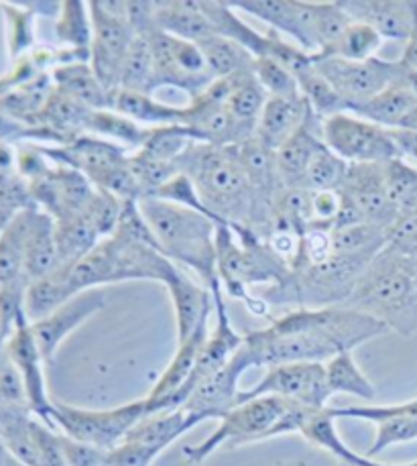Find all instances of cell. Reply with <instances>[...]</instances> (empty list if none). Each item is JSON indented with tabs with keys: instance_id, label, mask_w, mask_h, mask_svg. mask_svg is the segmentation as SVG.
Returning <instances> with one entry per match:
<instances>
[{
	"instance_id": "cell-51",
	"label": "cell",
	"mask_w": 417,
	"mask_h": 466,
	"mask_svg": "<svg viewBox=\"0 0 417 466\" xmlns=\"http://www.w3.org/2000/svg\"><path fill=\"white\" fill-rule=\"evenodd\" d=\"M395 137V141L402 149L403 157L407 161H413L417 167V133H407V131H391Z\"/></svg>"
},
{
	"instance_id": "cell-23",
	"label": "cell",
	"mask_w": 417,
	"mask_h": 466,
	"mask_svg": "<svg viewBox=\"0 0 417 466\" xmlns=\"http://www.w3.org/2000/svg\"><path fill=\"white\" fill-rule=\"evenodd\" d=\"M198 424H202V420L194 416L192 411H188L186 408L155 411L138 421V424L128 431L123 442H133L137 446H141L153 456V459H158L165 448L171 446L179 436H184L188 430L196 428Z\"/></svg>"
},
{
	"instance_id": "cell-54",
	"label": "cell",
	"mask_w": 417,
	"mask_h": 466,
	"mask_svg": "<svg viewBox=\"0 0 417 466\" xmlns=\"http://www.w3.org/2000/svg\"><path fill=\"white\" fill-rule=\"evenodd\" d=\"M397 84L402 86L403 90L412 94L413 98H417V67H410L402 64V74L397 77Z\"/></svg>"
},
{
	"instance_id": "cell-22",
	"label": "cell",
	"mask_w": 417,
	"mask_h": 466,
	"mask_svg": "<svg viewBox=\"0 0 417 466\" xmlns=\"http://www.w3.org/2000/svg\"><path fill=\"white\" fill-rule=\"evenodd\" d=\"M165 289H168L173 309H176L178 342H184L199 326L210 322V312L214 309L212 291L189 278L184 269H179Z\"/></svg>"
},
{
	"instance_id": "cell-41",
	"label": "cell",
	"mask_w": 417,
	"mask_h": 466,
	"mask_svg": "<svg viewBox=\"0 0 417 466\" xmlns=\"http://www.w3.org/2000/svg\"><path fill=\"white\" fill-rule=\"evenodd\" d=\"M295 77H298L301 96L306 98L311 112H314L320 120L336 116L341 115V112H349V106H346L341 94L332 88V84L324 80V77L314 70V66L303 70Z\"/></svg>"
},
{
	"instance_id": "cell-44",
	"label": "cell",
	"mask_w": 417,
	"mask_h": 466,
	"mask_svg": "<svg viewBox=\"0 0 417 466\" xmlns=\"http://www.w3.org/2000/svg\"><path fill=\"white\" fill-rule=\"evenodd\" d=\"M387 189L393 208L399 214L417 212V167L407 159L387 163Z\"/></svg>"
},
{
	"instance_id": "cell-34",
	"label": "cell",
	"mask_w": 417,
	"mask_h": 466,
	"mask_svg": "<svg viewBox=\"0 0 417 466\" xmlns=\"http://www.w3.org/2000/svg\"><path fill=\"white\" fill-rule=\"evenodd\" d=\"M226 80V106L232 112L234 118L249 127H255L263 108L269 100V94L259 84L253 70L242 72L232 77H224Z\"/></svg>"
},
{
	"instance_id": "cell-26",
	"label": "cell",
	"mask_w": 417,
	"mask_h": 466,
	"mask_svg": "<svg viewBox=\"0 0 417 466\" xmlns=\"http://www.w3.org/2000/svg\"><path fill=\"white\" fill-rule=\"evenodd\" d=\"M199 6H202L204 15L208 16V21L212 23V27L219 35L239 43L240 47H245L249 54H253L255 57H269V54H271L275 33H259L253 27H249V25L234 13L230 3L199 0Z\"/></svg>"
},
{
	"instance_id": "cell-6",
	"label": "cell",
	"mask_w": 417,
	"mask_h": 466,
	"mask_svg": "<svg viewBox=\"0 0 417 466\" xmlns=\"http://www.w3.org/2000/svg\"><path fill=\"white\" fill-rule=\"evenodd\" d=\"M372 258L375 257L334 253L326 261L291 271L281 286L265 288L259 298L269 308H290V312L344 306Z\"/></svg>"
},
{
	"instance_id": "cell-36",
	"label": "cell",
	"mask_w": 417,
	"mask_h": 466,
	"mask_svg": "<svg viewBox=\"0 0 417 466\" xmlns=\"http://www.w3.org/2000/svg\"><path fill=\"white\" fill-rule=\"evenodd\" d=\"M86 135L100 137V139L120 145L128 153H135L143 147L147 135H149V127L118 115L117 110H92Z\"/></svg>"
},
{
	"instance_id": "cell-42",
	"label": "cell",
	"mask_w": 417,
	"mask_h": 466,
	"mask_svg": "<svg viewBox=\"0 0 417 466\" xmlns=\"http://www.w3.org/2000/svg\"><path fill=\"white\" fill-rule=\"evenodd\" d=\"M118 90L143 92V94L158 92V88H155L153 54L147 39L135 37L133 46H130V51L123 67V76H120Z\"/></svg>"
},
{
	"instance_id": "cell-39",
	"label": "cell",
	"mask_w": 417,
	"mask_h": 466,
	"mask_svg": "<svg viewBox=\"0 0 417 466\" xmlns=\"http://www.w3.org/2000/svg\"><path fill=\"white\" fill-rule=\"evenodd\" d=\"M381 43H383V37H381L375 29L364 23L352 21L334 46H330L314 57H341L351 59V62H364V59L375 57Z\"/></svg>"
},
{
	"instance_id": "cell-31",
	"label": "cell",
	"mask_w": 417,
	"mask_h": 466,
	"mask_svg": "<svg viewBox=\"0 0 417 466\" xmlns=\"http://www.w3.org/2000/svg\"><path fill=\"white\" fill-rule=\"evenodd\" d=\"M56 37L62 46H66L64 49L69 54H74L82 62H90L94 27L88 3H80V0L62 3L57 11Z\"/></svg>"
},
{
	"instance_id": "cell-2",
	"label": "cell",
	"mask_w": 417,
	"mask_h": 466,
	"mask_svg": "<svg viewBox=\"0 0 417 466\" xmlns=\"http://www.w3.org/2000/svg\"><path fill=\"white\" fill-rule=\"evenodd\" d=\"M179 169L194 181L204 208L219 224L247 228L265 238L277 218L275 204L260 196L242 169L234 147L194 143L181 155Z\"/></svg>"
},
{
	"instance_id": "cell-13",
	"label": "cell",
	"mask_w": 417,
	"mask_h": 466,
	"mask_svg": "<svg viewBox=\"0 0 417 466\" xmlns=\"http://www.w3.org/2000/svg\"><path fill=\"white\" fill-rule=\"evenodd\" d=\"M155 64V88H178L189 98L202 94L214 82L198 43L168 35L161 29L145 35Z\"/></svg>"
},
{
	"instance_id": "cell-25",
	"label": "cell",
	"mask_w": 417,
	"mask_h": 466,
	"mask_svg": "<svg viewBox=\"0 0 417 466\" xmlns=\"http://www.w3.org/2000/svg\"><path fill=\"white\" fill-rule=\"evenodd\" d=\"M155 23L168 35L194 43L219 35L199 6V0H159L155 3Z\"/></svg>"
},
{
	"instance_id": "cell-38",
	"label": "cell",
	"mask_w": 417,
	"mask_h": 466,
	"mask_svg": "<svg viewBox=\"0 0 417 466\" xmlns=\"http://www.w3.org/2000/svg\"><path fill=\"white\" fill-rule=\"evenodd\" d=\"M324 365L330 393H346L361 397V400L367 401L375 400V385L369 381V377L362 373L359 365H356L352 352H341V355L330 359Z\"/></svg>"
},
{
	"instance_id": "cell-9",
	"label": "cell",
	"mask_w": 417,
	"mask_h": 466,
	"mask_svg": "<svg viewBox=\"0 0 417 466\" xmlns=\"http://www.w3.org/2000/svg\"><path fill=\"white\" fill-rule=\"evenodd\" d=\"M147 400L130 401L115 410H82L74 405L54 401L51 410V426L77 442L112 451L123 444L127 434L138 421L149 416Z\"/></svg>"
},
{
	"instance_id": "cell-48",
	"label": "cell",
	"mask_w": 417,
	"mask_h": 466,
	"mask_svg": "<svg viewBox=\"0 0 417 466\" xmlns=\"http://www.w3.org/2000/svg\"><path fill=\"white\" fill-rule=\"evenodd\" d=\"M0 408H29L23 377L6 350L0 355Z\"/></svg>"
},
{
	"instance_id": "cell-21",
	"label": "cell",
	"mask_w": 417,
	"mask_h": 466,
	"mask_svg": "<svg viewBox=\"0 0 417 466\" xmlns=\"http://www.w3.org/2000/svg\"><path fill=\"white\" fill-rule=\"evenodd\" d=\"M314 118L318 116L311 112L301 94L288 98H269L257 123L255 135L269 149L277 151Z\"/></svg>"
},
{
	"instance_id": "cell-30",
	"label": "cell",
	"mask_w": 417,
	"mask_h": 466,
	"mask_svg": "<svg viewBox=\"0 0 417 466\" xmlns=\"http://www.w3.org/2000/svg\"><path fill=\"white\" fill-rule=\"evenodd\" d=\"M57 243H56V220L47 212L35 206L27 255H25V275L29 281L41 279L57 269Z\"/></svg>"
},
{
	"instance_id": "cell-4",
	"label": "cell",
	"mask_w": 417,
	"mask_h": 466,
	"mask_svg": "<svg viewBox=\"0 0 417 466\" xmlns=\"http://www.w3.org/2000/svg\"><path fill=\"white\" fill-rule=\"evenodd\" d=\"M66 269L69 288L77 296L86 289H104V286L125 281H158L168 286L181 267L173 263L158 243L130 238L115 230Z\"/></svg>"
},
{
	"instance_id": "cell-18",
	"label": "cell",
	"mask_w": 417,
	"mask_h": 466,
	"mask_svg": "<svg viewBox=\"0 0 417 466\" xmlns=\"http://www.w3.org/2000/svg\"><path fill=\"white\" fill-rule=\"evenodd\" d=\"M104 306H107V293H104V289H86L72 299H67L64 306H59L47 318L31 324V334L35 342H37L46 365L54 362L57 349L62 347L67 336L86 320H90L94 314H98Z\"/></svg>"
},
{
	"instance_id": "cell-15",
	"label": "cell",
	"mask_w": 417,
	"mask_h": 466,
	"mask_svg": "<svg viewBox=\"0 0 417 466\" xmlns=\"http://www.w3.org/2000/svg\"><path fill=\"white\" fill-rule=\"evenodd\" d=\"M263 395L283 397L310 410H324L332 397L326 379V365L324 362H290V365L269 367L265 377L253 390L239 393L237 403Z\"/></svg>"
},
{
	"instance_id": "cell-10",
	"label": "cell",
	"mask_w": 417,
	"mask_h": 466,
	"mask_svg": "<svg viewBox=\"0 0 417 466\" xmlns=\"http://www.w3.org/2000/svg\"><path fill=\"white\" fill-rule=\"evenodd\" d=\"M88 6L94 27L90 66L104 88L117 92L130 46L137 37L127 16V0L125 3L97 0V3H88Z\"/></svg>"
},
{
	"instance_id": "cell-40",
	"label": "cell",
	"mask_w": 417,
	"mask_h": 466,
	"mask_svg": "<svg viewBox=\"0 0 417 466\" xmlns=\"http://www.w3.org/2000/svg\"><path fill=\"white\" fill-rule=\"evenodd\" d=\"M198 143L194 135L188 131L184 125H169V127H151L149 135L138 151L147 157H153L165 163H178L189 147Z\"/></svg>"
},
{
	"instance_id": "cell-17",
	"label": "cell",
	"mask_w": 417,
	"mask_h": 466,
	"mask_svg": "<svg viewBox=\"0 0 417 466\" xmlns=\"http://www.w3.org/2000/svg\"><path fill=\"white\" fill-rule=\"evenodd\" d=\"M234 11H245L267 23L271 31L293 39L298 47L308 54H318V16L320 3L308 0H242L230 3Z\"/></svg>"
},
{
	"instance_id": "cell-35",
	"label": "cell",
	"mask_w": 417,
	"mask_h": 466,
	"mask_svg": "<svg viewBox=\"0 0 417 466\" xmlns=\"http://www.w3.org/2000/svg\"><path fill=\"white\" fill-rule=\"evenodd\" d=\"M206 59V67L214 80H224L242 72H250L255 64V56L249 54L239 43L226 39L222 35H210L198 43Z\"/></svg>"
},
{
	"instance_id": "cell-45",
	"label": "cell",
	"mask_w": 417,
	"mask_h": 466,
	"mask_svg": "<svg viewBox=\"0 0 417 466\" xmlns=\"http://www.w3.org/2000/svg\"><path fill=\"white\" fill-rule=\"evenodd\" d=\"M253 74L269 94V98H288L301 94L298 77L271 57H257L253 64Z\"/></svg>"
},
{
	"instance_id": "cell-52",
	"label": "cell",
	"mask_w": 417,
	"mask_h": 466,
	"mask_svg": "<svg viewBox=\"0 0 417 466\" xmlns=\"http://www.w3.org/2000/svg\"><path fill=\"white\" fill-rule=\"evenodd\" d=\"M16 15H19V13H16ZM31 15H33V13H23V15L16 16V19H19V21H16V29H29V16H31ZM29 43H31V35H29V33L19 31V33H16V35H15V47H13V51H15V54H19L21 49H25V47L29 46Z\"/></svg>"
},
{
	"instance_id": "cell-19",
	"label": "cell",
	"mask_w": 417,
	"mask_h": 466,
	"mask_svg": "<svg viewBox=\"0 0 417 466\" xmlns=\"http://www.w3.org/2000/svg\"><path fill=\"white\" fill-rule=\"evenodd\" d=\"M6 355L11 357L15 367L19 369L23 377L25 391H27L29 408L41 421L51 426V410H54V400L47 393V381H46V360H43L37 342H35L31 334V324L27 318L16 324L13 334L8 336L5 344Z\"/></svg>"
},
{
	"instance_id": "cell-53",
	"label": "cell",
	"mask_w": 417,
	"mask_h": 466,
	"mask_svg": "<svg viewBox=\"0 0 417 466\" xmlns=\"http://www.w3.org/2000/svg\"><path fill=\"white\" fill-rule=\"evenodd\" d=\"M399 62L403 66H410V67H417V16H415V25H413V31L410 39L405 41V49L402 57H399Z\"/></svg>"
},
{
	"instance_id": "cell-55",
	"label": "cell",
	"mask_w": 417,
	"mask_h": 466,
	"mask_svg": "<svg viewBox=\"0 0 417 466\" xmlns=\"http://www.w3.org/2000/svg\"><path fill=\"white\" fill-rule=\"evenodd\" d=\"M19 210H21V206H15V204L0 206V235H3L5 228L8 227V222L13 220V216Z\"/></svg>"
},
{
	"instance_id": "cell-14",
	"label": "cell",
	"mask_w": 417,
	"mask_h": 466,
	"mask_svg": "<svg viewBox=\"0 0 417 466\" xmlns=\"http://www.w3.org/2000/svg\"><path fill=\"white\" fill-rule=\"evenodd\" d=\"M314 70L332 84V88L341 94L351 110L395 84L402 74V62L399 59L387 62L377 56L364 59V62H351V59L341 57H314Z\"/></svg>"
},
{
	"instance_id": "cell-24",
	"label": "cell",
	"mask_w": 417,
	"mask_h": 466,
	"mask_svg": "<svg viewBox=\"0 0 417 466\" xmlns=\"http://www.w3.org/2000/svg\"><path fill=\"white\" fill-rule=\"evenodd\" d=\"M56 90L92 110H112L115 92L104 88L90 62L57 64L51 72Z\"/></svg>"
},
{
	"instance_id": "cell-20",
	"label": "cell",
	"mask_w": 417,
	"mask_h": 466,
	"mask_svg": "<svg viewBox=\"0 0 417 466\" xmlns=\"http://www.w3.org/2000/svg\"><path fill=\"white\" fill-rule=\"evenodd\" d=\"M351 21L364 23L383 39L407 41L417 16V0H342Z\"/></svg>"
},
{
	"instance_id": "cell-46",
	"label": "cell",
	"mask_w": 417,
	"mask_h": 466,
	"mask_svg": "<svg viewBox=\"0 0 417 466\" xmlns=\"http://www.w3.org/2000/svg\"><path fill=\"white\" fill-rule=\"evenodd\" d=\"M29 283L27 275H21V278L0 286V334L5 340H8L16 324L27 318L25 316V298H27Z\"/></svg>"
},
{
	"instance_id": "cell-33",
	"label": "cell",
	"mask_w": 417,
	"mask_h": 466,
	"mask_svg": "<svg viewBox=\"0 0 417 466\" xmlns=\"http://www.w3.org/2000/svg\"><path fill=\"white\" fill-rule=\"evenodd\" d=\"M415 105L417 98H413L410 92L403 90L402 86L395 82L383 92H379L377 96L362 102V105H356L349 112L369 120V123H375L379 127L389 128V131H395Z\"/></svg>"
},
{
	"instance_id": "cell-32",
	"label": "cell",
	"mask_w": 417,
	"mask_h": 466,
	"mask_svg": "<svg viewBox=\"0 0 417 466\" xmlns=\"http://www.w3.org/2000/svg\"><path fill=\"white\" fill-rule=\"evenodd\" d=\"M33 214L35 206L21 208L0 235V286L25 275V255H27Z\"/></svg>"
},
{
	"instance_id": "cell-12",
	"label": "cell",
	"mask_w": 417,
	"mask_h": 466,
	"mask_svg": "<svg viewBox=\"0 0 417 466\" xmlns=\"http://www.w3.org/2000/svg\"><path fill=\"white\" fill-rule=\"evenodd\" d=\"M385 167L387 166H377V163L349 166L342 186L338 187V194L342 198V210L336 227L371 222L387 230L395 222L397 212L389 198Z\"/></svg>"
},
{
	"instance_id": "cell-28",
	"label": "cell",
	"mask_w": 417,
	"mask_h": 466,
	"mask_svg": "<svg viewBox=\"0 0 417 466\" xmlns=\"http://www.w3.org/2000/svg\"><path fill=\"white\" fill-rule=\"evenodd\" d=\"M112 110L123 115L143 127H169V125H184L188 118V105L173 106L165 105L153 94L117 90Z\"/></svg>"
},
{
	"instance_id": "cell-1",
	"label": "cell",
	"mask_w": 417,
	"mask_h": 466,
	"mask_svg": "<svg viewBox=\"0 0 417 466\" xmlns=\"http://www.w3.org/2000/svg\"><path fill=\"white\" fill-rule=\"evenodd\" d=\"M385 332L387 328L375 318L346 306L291 309L260 330L245 334L232 362L245 373L253 367L328 362Z\"/></svg>"
},
{
	"instance_id": "cell-5",
	"label": "cell",
	"mask_w": 417,
	"mask_h": 466,
	"mask_svg": "<svg viewBox=\"0 0 417 466\" xmlns=\"http://www.w3.org/2000/svg\"><path fill=\"white\" fill-rule=\"evenodd\" d=\"M145 222L158 238L161 251L178 267L196 273L210 289L219 281L216 271V228L219 222L198 210L159 198L138 200Z\"/></svg>"
},
{
	"instance_id": "cell-57",
	"label": "cell",
	"mask_w": 417,
	"mask_h": 466,
	"mask_svg": "<svg viewBox=\"0 0 417 466\" xmlns=\"http://www.w3.org/2000/svg\"><path fill=\"white\" fill-rule=\"evenodd\" d=\"M395 131H407V133H417V105L410 110V115H407L402 125H399V128H395Z\"/></svg>"
},
{
	"instance_id": "cell-49",
	"label": "cell",
	"mask_w": 417,
	"mask_h": 466,
	"mask_svg": "<svg viewBox=\"0 0 417 466\" xmlns=\"http://www.w3.org/2000/svg\"><path fill=\"white\" fill-rule=\"evenodd\" d=\"M387 247L417 258V212L397 216L395 222L387 228Z\"/></svg>"
},
{
	"instance_id": "cell-8",
	"label": "cell",
	"mask_w": 417,
	"mask_h": 466,
	"mask_svg": "<svg viewBox=\"0 0 417 466\" xmlns=\"http://www.w3.org/2000/svg\"><path fill=\"white\" fill-rule=\"evenodd\" d=\"M291 405L293 401L275 395H263L255 397V400L240 401L224 413L219 420V428L204 442L196 446H186L184 456L188 462L199 464L222 446L237 448L240 444L275 438V430L281 424V420L288 416Z\"/></svg>"
},
{
	"instance_id": "cell-27",
	"label": "cell",
	"mask_w": 417,
	"mask_h": 466,
	"mask_svg": "<svg viewBox=\"0 0 417 466\" xmlns=\"http://www.w3.org/2000/svg\"><path fill=\"white\" fill-rule=\"evenodd\" d=\"M321 141V120L314 118L301 131L291 137L281 149H277V169L285 187H303V177L311 157L318 151Z\"/></svg>"
},
{
	"instance_id": "cell-3",
	"label": "cell",
	"mask_w": 417,
	"mask_h": 466,
	"mask_svg": "<svg viewBox=\"0 0 417 466\" xmlns=\"http://www.w3.org/2000/svg\"><path fill=\"white\" fill-rule=\"evenodd\" d=\"M346 308L402 336L417 332V258L385 247L362 271Z\"/></svg>"
},
{
	"instance_id": "cell-59",
	"label": "cell",
	"mask_w": 417,
	"mask_h": 466,
	"mask_svg": "<svg viewBox=\"0 0 417 466\" xmlns=\"http://www.w3.org/2000/svg\"><path fill=\"white\" fill-rule=\"evenodd\" d=\"M3 350H5V347H0V355H3Z\"/></svg>"
},
{
	"instance_id": "cell-56",
	"label": "cell",
	"mask_w": 417,
	"mask_h": 466,
	"mask_svg": "<svg viewBox=\"0 0 417 466\" xmlns=\"http://www.w3.org/2000/svg\"><path fill=\"white\" fill-rule=\"evenodd\" d=\"M346 466H417V461L415 462H410V464H387V462H377L369 459V456H362V454H356L354 461L351 464Z\"/></svg>"
},
{
	"instance_id": "cell-58",
	"label": "cell",
	"mask_w": 417,
	"mask_h": 466,
	"mask_svg": "<svg viewBox=\"0 0 417 466\" xmlns=\"http://www.w3.org/2000/svg\"><path fill=\"white\" fill-rule=\"evenodd\" d=\"M5 342H6V340L3 339V334H0V347H5Z\"/></svg>"
},
{
	"instance_id": "cell-29",
	"label": "cell",
	"mask_w": 417,
	"mask_h": 466,
	"mask_svg": "<svg viewBox=\"0 0 417 466\" xmlns=\"http://www.w3.org/2000/svg\"><path fill=\"white\" fill-rule=\"evenodd\" d=\"M234 151H237V157L245 174L249 176L250 184L255 186L260 196H265L269 202L275 204L277 196L285 189L280 177V169H277L275 151L269 149L265 143H260L257 135L234 147Z\"/></svg>"
},
{
	"instance_id": "cell-43",
	"label": "cell",
	"mask_w": 417,
	"mask_h": 466,
	"mask_svg": "<svg viewBox=\"0 0 417 466\" xmlns=\"http://www.w3.org/2000/svg\"><path fill=\"white\" fill-rule=\"evenodd\" d=\"M346 171H349V163L338 157L332 149H328L326 143H321L310 161L306 177H303V187L310 192L338 189L342 186Z\"/></svg>"
},
{
	"instance_id": "cell-11",
	"label": "cell",
	"mask_w": 417,
	"mask_h": 466,
	"mask_svg": "<svg viewBox=\"0 0 417 466\" xmlns=\"http://www.w3.org/2000/svg\"><path fill=\"white\" fill-rule=\"evenodd\" d=\"M321 141L349 166L377 163L387 166L395 159H405L389 128L369 123L352 112L321 120Z\"/></svg>"
},
{
	"instance_id": "cell-7",
	"label": "cell",
	"mask_w": 417,
	"mask_h": 466,
	"mask_svg": "<svg viewBox=\"0 0 417 466\" xmlns=\"http://www.w3.org/2000/svg\"><path fill=\"white\" fill-rule=\"evenodd\" d=\"M41 151L62 166L80 171L94 186L125 202L141 200V187L130 169V153L117 143L94 135H80L66 145L41 147Z\"/></svg>"
},
{
	"instance_id": "cell-47",
	"label": "cell",
	"mask_w": 417,
	"mask_h": 466,
	"mask_svg": "<svg viewBox=\"0 0 417 466\" xmlns=\"http://www.w3.org/2000/svg\"><path fill=\"white\" fill-rule=\"evenodd\" d=\"M417 440V418L410 416H391L377 421V436L375 442L371 444L367 456H377L389 446L413 442Z\"/></svg>"
},
{
	"instance_id": "cell-16",
	"label": "cell",
	"mask_w": 417,
	"mask_h": 466,
	"mask_svg": "<svg viewBox=\"0 0 417 466\" xmlns=\"http://www.w3.org/2000/svg\"><path fill=\"white\" fill-rule=\"evenodd\" d=\"M226 80H214L208 88L189 98L184 127L198 143L216 147H237L255 137L257 128L240 123L226 106Z\"/></svg>"
},
{
	"instance_id": "cell-37",
	"label": "cell",
	"mask_w": 417,
	"mask_h": 466,
	"mask_svg": "<svg viewBox=\"0 0 417 466\" xmlns=\"http://www.w3.org/2000/svg\"><path fill=\"white\" fill-rule=\"evenodd\" d=\"M338 255L377 257L387 247V230L371 222H354L330 230Z\"/></svg>"
},
{
	"instance_id": "cell-50",
	"label": "cell",
	"mask_w": 417,
	"mask_h": 466,
	"mask_svg": "<svg viewBox=\"0 0 417 466\" xmlns=\"http://www.w3.org/2000/svg\"><path fill=\"white\" fill-rule=\"evenodd\" d=\"M59 446L67 466H108V451L77 442V440L59 434Z\"/></svg>"
}]
</instances>
